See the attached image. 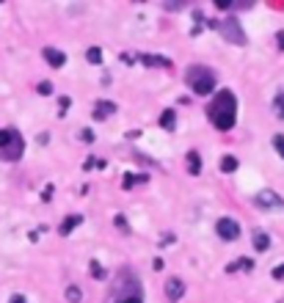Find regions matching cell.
<instances>
[{"label": "cell", "mask_w": 284, "mask_h": 303, "mask_svg": "<svg viewBox=\"0 0 284 303\" xmlns=\"http://www.w3.org/2000/svg\"><path fill=\"white\" fill-rule=\"evenodd\" d=\"M185 80H188L190 91L199 94V97L213 94V91H215V75H213V69H207V66H190L188 78H185Z\"/></svg>", "instance_id": "7a4b0ae2"}, {"label": "cell", "mask_w": 284, "mask_h": 303, "mask_svg": "<svg viewBox=\"0 0 284 303\" xmlns=\"http://www.w3.org/2000/svg\"><path fill=\"white\" fill-rule=\"evenodd\" d=\"M276 42H279V50H284V30L276 36Z\"/></svg>", "instance_id": "1f68e13d"}, {"label": "cell", "mask_w": 284, "mask_h": 303, "mask_svg": "<svg viewBox=\"0 0 284 303\" xmlns=\"http://www.w3.org/2000/svg\"><path fill=\"white\" fill-rule=\"evenodd\" d=\"M218 168L224 174H232V171H237V157H232V155H224L221 157V163H218Z\"/></svg>", "instance_id": "4fadbf2b"}, {"label": "cell", "mask_w": 284, "mask_h": 303, "mask_svg": "<svg viewBox=\"0 0 284 303\" xmlns=\"http://www.w3.org/2000/svg\"><path fill=\"white\" fill-rule=\"evenodd\" d=\"M174 121H177V113L174 110H163V116H160V127H163V130H174Z\"/></svg>", "instance_id": "2e32d148"}, {"label": "cell", "mask_w": 284, "mask_h": 303, "mask_svg": "<svg viewBox=\"0 0 284 303\" xmlns=\"http://www.w3.org/2000/svg\"><path fill=\"white\" fill-rule=\"evenodd\" d=\"M72 105V100L69 97H61V102H58V116H66V107Z\"/></svg>", "instance_id": "7402d4cb"}, {"label": "cell", "mask_w": 284, "mask_h": 303, "mask_svg": "<svg viewBox=\"0 0 284 303\" xmlns=\"http://www.w3.org/2000/svg\"><path fill=\"white\" fill-rule=\"evenodd\" d=\"M273 146H276V152L284 157V135H276V138H273Z\"/></svg>", "instance_id": "603a6c76"}, {"label": "cell", "mask_w": 284, "mask_h": 303, "mask_svg": "<svg viewBox=\"0 0 284 303\" xmlns=\"http://www.w3.org/2000/svg\"><path fill=\"white\" fill-rule=\"evenodd\" d=\"M83 223V215H66L64 218V223H61V234H69V232H75L77 226Z\"/></svg>", "instance_id": "8fae6325"}, {"label": "cell", "mask_w": 284, "mask_h": 303, "mask_svg": "<svg viewBox=\"0 0 284 303\" xmlns=\"http://www.w3.org/2000/svg\"><path fill=\"white\" fill-rule=\"evenodd\" d=\"M22 152H25L22 135H19L17 130H11V138H8L6 149H3V157H6V160H19V157H22Z\"/></svg>", "instance_id": "5b68a950"}, {"label": "cell", "mask_w": 284, "mask_h": 303, "mask_svg": "<svg viewBox=\"0 0 284 303\" xmlns=\"http://www.w3.org/2000/svg\"><path fill=\"white\" fill-rule=\"evenodd\" d=\"M273 279H276V281H284V262L273 268Z\"/></svg>", "instance_id": "cb8c5ba5"}, {"label": "cell", "mask_w": 284, "mask_h": 303, "mask_svg": "<svg viewBox=\"0 0 284 303\" xmlns=\"http://www.w3.org/2000/svg\"><path fill=\"white\" fill-rule=\"evenodd\" d=\"M163 290H166L168 301H179V298L185 295V281L179 279V276H171V279L166 281V287H163Z\"/></svg>", "instance_id": "52a82bcc"}, {"label": "cell", "mask_w": 284, "mask_h": 303, "mask_svg": "<svg viewBox=\"0 0 284 303\" xmlns=\"http://www.w3.org/2000/svg\"><path fill=\"white\" fill-rule=\"evenodd\" d=\"M136 179H141V177H136V174H125V182H122V188H125V191H130L133 185H136Z\"/></svg>", "instance_id": "44dd1931"}, {"label": "cell", "mask_w": 284, "mask_h": 303, "mask_svg": "<svg viewBox=\"0 0 284 303\" xmlns=\"http://www.w3.org/2000/svg\"><path fill=\"white\" fill-rule=\"evenodd\" d=\"M273 110H276L279 119H284V91H279L276 100H273Z\"/></svg>", "instance_id": "ac0fdd59"}, {"label": "cell", "mask_w": 284, "mask_h": 303, "mask_svg": "<svg viewBox=\"0 0 284 303\" xmlns=\"http://www.w3.org/2000/svg\"><path fill=\"white\" fill-rule=\"evenodd\" d=\"M251 268H254V259H246V256H243V259L232 262V265H229L226 270H229V273H235V270H246V273H249Z\"/></svg>", "instance_id": "9a60e30c"}, {"label": "cell", "mask_w": 284, "mask_h": 303, "mask_svg": "<svg viewBox=\"0 0 284 303\" xmlns=\"http://www.w3.org/2000/svg\"><path fill=\"white\" fill-rule=\"evenodd\" d=\"M80 138H83V141H94V132H91V130H83V132H80Z\"/></svg>", "instance_id": "f546056e"}, {"label": "cell", "mask_w": 284, "mask_h": 303, "mask_svg": "<svg viewBox=\"0 0 284 303\" xmlns=\"http://www.w3.org/2000/svg\"><path fill=\"white\" fill-rule=\"evenodd\" d=\"M86 58H89V64H100L102 61V50L100 47H89L86 50Z\"/></svg>", "instance_id": "d6986e66"}, {"label": "cell", "mask_w": 284, "mask_h": 303, "mask_svg": "<svg viewBox=\"0 0 284 303\" xmlns=\"http://www.w3.org/2000/svg\"><path fill=\"white\" fill-rule=\"evenodd\" d=\"M89 270H91V276H94V279H105V268H102V265H100V262H91V265H89Z\"/></svg>", "instance_id": "ffe728a7"}, {"label": "cell", "mask_w": 284, "mask_h": 303, "mask_svg": "<svg viewBox=\"0 0 284 303\" xmlns=\"http://www.w3.org/2000/svg\"><path fill=\"white\" fill-rule=\"evenodd\" d=\"M111 113H116V105H113L111 100H100V102L94 105V119H97V121H105Z\"/></svg>", "instance_id": "ba28073f"}, {"label": "cell", "mask_w": 284, "mask_h": 303, "mask_svg": "<svg viewBox=\"0 0 284 303\" xmlns=\"http://www.w3.org/2000/svg\"><path fill=\"white\" fill-rule=\"evenodd\" d=\"M44 61H47L53 69H61V66L66 64V55L61 53V50H55V47H44Z\"/></svg>", "instance_id": "9c48e42d"}, {"label": "cell", "mask_w": 284, "mask_h": 303, "mask_svg": "<svg viewBox=\"0 0 284 303\" xmlns=\"http://www.w3.org/2000/svg\"><path fill=\"white\" fill-rule=\"evenodd\" d=\"M119 303H143V301H141V295H138V292H133V295L122 298V301H119Z\"/></svg>", "instance_id": "d4e9b609"}, {"label": "cell", "mask_w": 284, "mask_h": 303, "mask_svg": "<svg viewBox=\"0 0 284 303\" xmlns=\"http://www.w3.org/2000/svg\"><path fill=\"white\" fill-rule=\"evenodd\" d=\"M251 243H254V248L262 254V251H268V248H271V234H268V232H262V229H257V232H254V237H251Z\"/></svg>", "instance_id": "30bf717a"}, {"label": "cell", "mask_w": 284, "mask_h": 303, "mask_svg": "<svg viewBox=\"0 0 284 303\" xmlns=\"http://www.w3.org/2000/svg\"><path fill=\"white\" fill-rule=\"evenodd\" d=\"M188 171L193 174H201V157H199V152H188Z\"/></svg>", "instance_id": "5bb4252c"}, {"label": "cell", "mask_w": 284, "mask_h": 303, "mask_svg": "<svg viewBox=\"0 0 284 303\" xmlns=\"http://www.w3.org/2000/svg\"><path fill=\"white\" fill-rule=\"evenodd\" d=\"M116 226L122 229V232H127V229H130V226H127V218H125V215H116Z\"/></svg>", "instance_id": "83f0119b"}, {"label": "cell", "mask_w": 284, "mask_h": 303, "mask_svg": "<svg viewBox=\"0 0 284 303\" xmlns=\"http://www.w3.org/2000/svg\"><path fill=\"white\" fill-rule=\"evenodd\" d=\"M166 8H168V11H177V8H182V3H177V0H168Z\"/></svg>", "instance_id": "f1b7e54d"}, {"label": "cell", "mask_w": 284, "mask_h": 303, "mask_svg": "<svg viewBox=\"0 0 284 303\" xmlns=\"http://www.w3.org/2000/svg\"><path fill=\"white\" fill-rule=\"evenodd\" d=\"M66 301L69 303H80V298H83V292H80V287H66Z\"/></svg>", "instance_id": "e0dca14e"}, {"label": "cell", "mask_w": 284, "mask_h": 303, "mask_svg": "<svg viewBox=\"0 0 284 303\" xmlns=\"http://www.w3.org/2000/svg\"><path fill=\"white\" fill-rule=\"evenodd\" d=\"M8 303H28V301H25V295H14Z\"/></svg>", "instance_id": "4dcf8cb0"}, {"label": "cell", "mask_w": 284, "mask_h": 303, "mask_svg": "<svg viewBox=\"0 0 284 303\" xmlns=\"http://www.w3.org/2000/svg\"><path fill=\"white\" fill-rule=\"evenodd\" d=\"M215 232H218L221 240H237L240 237V223H237L235 218H221L218 223H215Z\"/></svg>", "instance_id": "277c9868"}, {"label": "cell", "mask_w": 284, "mask_h": 303, "mask_svg": "<svg viewBox=\"0 0 284 303\" xmlns=\"http://www.w3.org/2000/svg\"><path fill=\"white\" fill-rule=\"evenodd\" d=\"M39 94H42V97L53 94V83H39Z\"/></svg>", "instance_id": "4316f807"}, {"label": "cell", "mask_w": 284, "mask_h": 303, "mask_svg": "<svg viewBox=\"0 0 284 303\" xmlns=\"http://www.w3.org/2000/svg\"><path fill=\"white\" fill-rule=\"evenodd\" d=\"M141 61L146 66H163V69H171V61L163 58V55H141Z\"/></svg>", "instance_id": "7c38bea8"}, {"label": "cell", "mask_w": 284, "mask_h": 303, "mask_svg": "<svg viewBox=\"0 0 284 303\" xmlns=\"http://www.w3.org/2000/svg\"><path fill=\"white\" fill-rule=\"evenodd\" d=\"M207 116H210V121H213L215 130H221V132L232 130V127H235V119H237V100H235V94L226 91V89L218 91L215 100L210 102V107H207Z\"/></svg>", "instance_id": "6da1fadb"}, {"label": "cell", "mask_w": 284, "mask_h": 303, "mask_svg": "<svg viewBox=\"0 0 284 303\" xmlns=\"http://www.w3.org/2000/svg\"><path fill=\"white\" fill-rule=\"evenodd\" d=\"M8 138H11V130H0V149H6Z\"/></svg>", "instance_id": "484cf974"}, {"label": "cell", "mask_w": 284, "mask_h": 303, "mask_svg": "<svg viewBox=\"0 0 284 303\" xmlns=\"http://www.w3.org/2000/svg\"><path fill=\"white\" fill-rule=\"evenodd\" d=\"M254 202H257V207H262V209H284V199L273 191H260Z\"/></svg>", "instance_id": "8992f818"}, {"label": "cell", "mask_w": 284, "mask_h": 303, "mask_svg": "<svg viewBox=\"0 0 284 303\" xmlns=\"http://www.w3.org/2000/svg\"><path fill=\"white\" fill-rule=\"evenodd\" d=\"M215 28H218V33L224 36L226 42H232V44H246V33H243L240 22H237L235 17L224 19V22H215Z\"/></svg>", "instance_id": "3957f363"}]
</instances>
